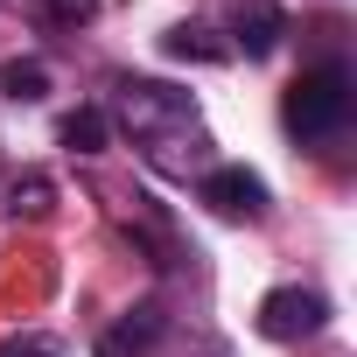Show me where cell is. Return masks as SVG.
Masks as SVG:
<instances>
[{"label": "cell", "instance_id": "obj_1", "mask_svg": "<svg viewBox=\"0 0 357 357\" xmlns=\"http://www.w3.org/2000/svg\"><path fill=\"white\" fill-rule=\"evenodd\" d=\"M105 119L126 126L133 154H140L154 175H168V183H197V175L218 161V154H211L218 140H211V126H204V105H197L183 84H168V77H119Z\"/></svg>", "mask_w": 357, "mask_h": 357}, {"label": "cell", "instance_id": "obj_2", "mask_svg": "<svg viewBox=\"0 0 357 357\" xmlns=\"http://www.w3.org/2000/svg\"><path fill=\"white\" fill-rule=\"evenodd\" d=\"M350 105H357V84H350V63H315V70H301L294 84H287V98H280V126L301 140V147H322V140H336L343 126H350Z\"/></svg>", "mask_w": 357, "mask_h": 357}, {"label": "cell", "instance_id": "obj_3", "mask_svg": "<svg viewBox=\"0 0 357 357\" xmlns=\"http://www.w3.org/2000/svg\"><path fill=\"white\" fill-rule=\"evenodd\" d=\"M197 204L218 211V218H231V225H259L273 211V190H266V175H252L245 161H211L197 175Z\"/></svg>", "mask_w": 357, "mask_h": 357}, {"label": "cell", "instance_id": "obj_4", "mask_svg": "<svg viewBox=\"0 0 357 357\" xmlns=\"http://www.w3.org/2000/svg\"><path fill=\"white\" fill-rule=\"evenodd\" d=\"M322 322H329V294H315V287H273L259 301L266 343H308V336H322Z\"/></svg>", "mask_w": 357, "mask_h": 357}, {"label": "cell", "instance_id": "obj_5", "mask_svg": "<svg viewBox=\"0 0 357 357\" xmlns=\"http://www.w3.org/2000/svg\"><path fill=\"white\" fill-rule=\"evenodd\" d=\"M287 43V15L273 8V0H238L231 8V56H245V63H259V56H273Z\"/></svg>", "mask_w": 357, "mask_h": 357}, {"label": "cell", "instance_id": "obj_6", "mask_svg": "<svg viewBox=\"0 0 357 357\" xmlns=\"http://www.w3.org/2000/svg\"><path fill=\"white\" fill-rule=\"evenodd\" d=\"M161 336H168V308H161V301H133V308L98 336V350H91V357H147Z\"/></svg>", "mask_w": 357, "mask_h": 357}, {"label": "cell", "instance_id": "obj_7", "mask_svg": "<svg viewBox=\"0 0 357 357\" xmlns=\"http://www.w3.org/2000/svg\"><path fill=\"white\" fill-rule=\"evenodd\" d=\"M161 50L175 56V63H225L231 50L218 43V29H204V22H175L168 36H161Z\"/></svg>", "mask_w": 357, "mask_h": 357}, {"label": "cell", "instance_id": "obj_8", "mask_svg": "<svg viewBox=\"0 0 357 357\" xmlns=\"http://www.w3.org/2000/svg\"><path fill=\"white\" fill-rule=\"evenodd\" d=\"M56 140H63L70 154H105V140H112V119H105V105H77V112H63Z\"/></svg>", "mask_w": 357, "mask_h": 357}, {"label": "cell", "instance_id": "obj_9", "mask_svg": "<svg viewBox=\"0 0 357 357\" xmlns=\"http://www.w3.org/2000/svg\"><path fill=\"white\" fill-rule=\"evenodd\" d=\"M0 98H15V105L50 98V63L43 56H8V63H0Z\"/></svg>", "mask_w": 357, "mask_h": 357}, {"label": "cell", "instance_id": "obj_10", "mask_svg": "<svg viewBox=\"0 0 357 357\" xmlns=\"http://www.w3.org/2000/svg\"><path fill=\"white\" fill-rule=\"evenodd\" d=\"M50 204H56V183H50V175H15V183L8 190H0V211H8V218H50Z\"/></svg>", "mask_w": 357, "mask_h": 357}, {"label": "cell", "instance_id": "obj_11", "mask_svg": "<svg viewBox=\"0 0 357 357\" xmlns=\"http://www.w3.org/2000/svg\"><path fill=\"white\" fill-rule=\"evenodd\" d=\"M91 15H98V0H50V22L56 29H84Z\"/></svg>", "mask_w": 357, "mask_h": 357}, {"label": "cell", "instance_id": "obj_12", "mask_svg": "<svg viewBox=\"0 0 357 357\" xmlns=\"http://www.w3.org/2000/svg\"><path fill=\"white\" fill-rule=\"evenodd\" d=\"M0 357H63L50 336H22V343H0Z\"/></svg>", "mask_w": 357, "mask_h": 357}]
</instances>
